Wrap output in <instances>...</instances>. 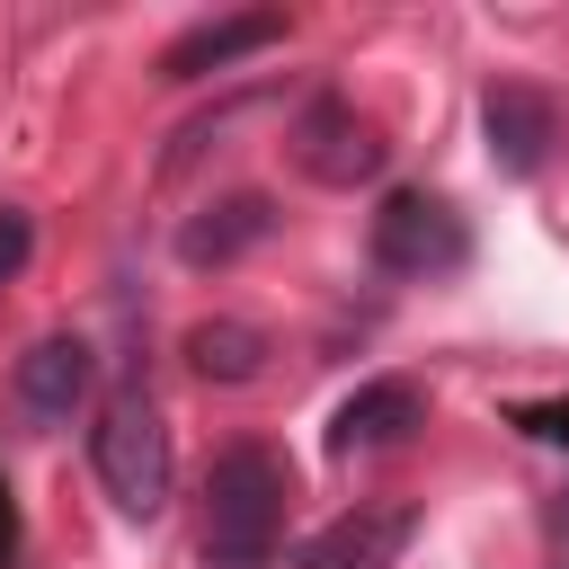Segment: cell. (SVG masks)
Returning <instances> with one entry per match:
<instances>
[{
	"instance_id": "4",
	"label": "cell",
	"mask_w": 569,
	"mask_h": 569,
	"mask_svg": "<svg viewBox=\"0 0 569 569\" xmlns=\"http://www.w3.org/2000/svg\"><path fill=\"white\" fill-rule=\"evenodd\" d=\"M284 160L311 178V187H365V178H382V160H391V142H382V124L356 107V98H338V89H320V98H302L293 107V124H284Z\"/></svg>"
},
{
	"instance_id": "8",
	"label": "cell",
	"mask_w": 569,
	"mask_h": 569,
	"mask_svg": "<svg viewBox=\"0 0 569 569\" xmlns=\"http://www.w3.org/2000/svg\"><path fill=\"white\" fill-rule=\"evenodd\" d=\"M276 36H284V9H222V18H196L187 36H169L160 80H204V71H231V62L267 53Z\"/></svg>"
},
{
	"instance_id": "13",
	"label": "cell",
	"mask_w": 569,
	"mask_h": 569,
	"mask_svg": "<svg viewBox=\"0 0 569 569\" xmlns=\"http://www.w3.org/2000/svg\"><path fill=\"white\" fill-rule=\"evenodd\" d=\"M525 436H551V445H569V409H525Z\"/></svg>"
},
{
	"instance_id": "1",
	"label": "cell",
	"mask_w": 569,
	"mask_h": 569,
	"mask_svg": "<svg viewBox=\"0 0 569 569\" xmlns=\"http://www.w3.org/2000/svg\"><path fill=\"white\" fill-rule=\"evenodd\" d=\"M293 516V462L276 445H222L204 471V569H267Z\"/></svg>"
},
{
	"instance_id": "6",
	"label": "cell",
	"mask_w": 569,
	"mask_h": 569,
	"mask_svg": "<svg viewBox=\"0 0 569 569\" xmlns=\"http://www.w3.org/2000/svg\"><path fill=\"white\" fill-rule=\"evenodd\" d=\"M427 427V391L409 382V373H373V382H356L347 400H338V418H329V453L338 462H356V453H391V445H409Z\"/></svg>"
},
{
	"instance_id": "11",
	"label": "cell",
	"mask_w": 569,
	"mask_h": 569,
	"mask_svg": "<svg viewBox=\"0 0 569 569\" xmlns=\"http://www.w3.org/2000/svg\"><path fill=\"white\" fill-rule=\"evenodd\" d=\"M187 365L204 382H258L267 373V329L258 320H196L187 329Z\"/></svg>"
},
{
	"instance_id": "3",
	"label": "cell",
	"mask_w": 569,
	"mask_h": 569,
	"mask_svg": "<svg viewBox=\"0 0 569 569\" xmlns=\"http://www.w3.org/2000/svg\"><path fill=\"white\" fill-rule=\"evenodd\" d=\"M365 249H373V267H382V276H400V284H445V276H462V267H471V222H462L445 196L400 187V196H382V213H373Z\"/></svg>"
},
{
	"instance_id": "7",
	"label": "cell",
	"mask_w": 569,
	"mask_h": 569,
	"mask_svg": "<svg viewBox=\"0 0 569 569\" xmlns=\"http://www.w3.org/2000/svg\"><path fill=\"white\" fill-rule=\"evenodd\" d=\"M480 133H489V160L507 178H533L560 142V107L533 89V80H489L480 89Z\"/></svg>"
},
{
	"instance_id": "5",
	"label": "cell",
	"mask_w": 569,
	"mask_h": 569,
	"mask_svg": "<svg viewBox=\"0 0 569 569\" xmlns=\"http://www.w3.org/2000/svg\"><path fill=\"white\" fill-rule=\"evenodd\" d=\"M9 400H18L36 427L89 418V409H98V356H89V338H71V329L36 338V347L9 365Z\"/></svg>"
},
{
	"instance_id": "14",
	"label": "cell",
	"mask_w": 569,
	"mask_h": 569,
	"mask_svg": "<svg viewBox=\"0 0 569 569\" xmlns=\"http://www.w3.org/2000/svg\"><path fill=\"white\" fill-rule=\"evenodd\" d=\"M18 560V507H9V480H0V569Z\"/></svg>"
},
{
	"instance_id": "12",
	"label": "cell",
	"mask_w": 569,
	"mask_h": 569,
	"mask_svg": "<svg viewBox=\"0 0 569 569\" xmlns=\"http://www.w3.org/2000/svg\"><path fill=\"white\" fill-rule=\"evenodd\" d=\"M27 258H36V222H27L18 204H0V284H18Z\"/></svg>"
},
{
	"instance_id": "15",
	"label": "cell",
	"mask_w": 569,
	"mask_h": 569,
	"mask_svg": "<svg viewBox=\"0 0 569 569\" xmlns=\"http://www.w3.org/2000/svg\"><path fill=\"white\" fill-rule=\"evenodd\" d=\"M542 525H551V542H569V489H560V498L542 507Z\"/></svg>"
},
{
	"instance_id": "2",
	"label": "cell",
	"mask_w": 569,
	"mask_h": 569,
	"mask_svg": "<svg viewBox=\"0 0 569 569\" xmlns=\"http://www.w3.org/2000/svg\"><path fill=\"white\" fill-rule=\"evenodd\" d=\"M89 471L116 498V516H160L169 507V427L142 391H107L89 409Z\"/></svg>"
},
{
	"instance_id": "10",
	"label": "cell",
	"mask_w": 569,
	"mask_h": 569,
	"mask_svg": "<svg viewBox=\"0 0 569 569\" xmlns=\"http://www.w3.org/2000/svg\"><path fill=\"white\" fill-rule=\"evenodd\" d=\"M409 533H418V507L409 498H382V507H356L320 551H311V569H400V551H409Z\"/></svg>"
},
{
	"instance_id": "9",
	"label": "cell",
	"mask_w": 569,
	"mask_h": 569,
	"mask_svg": "<svg viewBox=\"0 0 569 569\" xmlns=\"http://www.w3.org/2000/svg\"><path fill=\"white\" fill-rule=\"evenodd\" d=\"M267 231H276V204H267L258 187H240V196H213L204 213L178 222V258H187V267H231V258H249Z\"/></svg>"
}]
</instances>
